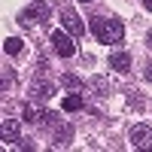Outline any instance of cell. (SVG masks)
<instances>
[{
	"mask_svg": "<svg viewBox=\"0 0 152 152\" xmlns=\"http://www.w3.org/2000/svg\"><path fill=\"white\" fill-rule=\"evenodd\" d=\"M0 134H3V143H15L18 140V122L3 119V122H0Z\"/></svg>",
	"mask_w": 152,
	"mask_h": 152,
	"instance_id": "9",
	"label": "cell"
},
{
	"mask_svg": "<svg viewBox=\"0 0 152 152\" xmlns=\"http://www.w3.org/2000/svg\"><path fill=\"white\" fill-rule=\"evenodd\" d=\"M146 46H149V49H152V31H149V34H146Z\"/></svg>",
	"mask_w": 152,
	"mask_h": 152,
	"instance_id": "17",
	"label": "cell"
},
{
	"mask_svg": "<svg viewBox=\"0 0 152 152\" xmlns=\"http://www.w3.org/2000/svg\"><path fill=\"white\" fill-rule=\"evenodd\" d=\"M31 94H34L37 100H49V97L55 94V85H52V82H46V79H37V76H34V82H31Z\"/></svg>",
	"mask_w": 152,
	"mask_h": 152,
	"instance_id": "7",
	"label": "cell"
},
{
	"mask_svg": "<svg viewBox=\"0 0 152 152\" xmlns=\"http://www.w3.org/2000/svg\"><path fill=\"white\" fill-rule=\"evenodd\" d=\"M143 76H146V79L152 82V61H146V67H143Z\"/></svg>",
	"mask_w": 152,
	"mask_h": 152,
	"instance_id": "16",
	"label": "cell"
},
{
	"mask_svg": "<svg viewBox=\"0 0 152 152\" xmlns=\"http://www.w3.org/2000/svg\"><path fill=\"white\" fill-rule=\"evenodd\" d=\"M12 82H15V76L6 70V73H3V91H9V85H12Z\"/></svg>",
	"mask_w": 152,
	"mask_h": 152,
	"instance_id": "15",
	"label": "cell"
},
{
	"mask_svg": "<svg viewBox=\"0 0 152 152\" xmlns=\"http://www.w3.org/2000/svg\"><path fill=\"white\" fill-rule=\"evenodd\" d=\"M18 21H21V24H34V21H37V24H46V21H49V6L43 3V0H34V3L18 15Z\"/></svg>",
	"mask_w": 152,
	"mask_h": 152,
	"instance_id": "3",
	"label": "cell"
},
{
	"mask_svg": "<svg viewBox=\"0 0 152 152\" xmlns=\"http://www.w3.org/2000/svg\"><path fill=\"white\" fill-rule=\"evenodd\" d=\"M88 85L94 88V94H110V82L104 79V76H94V79L88 82Z\"/></svg>",
	"mask_w": 152,
	"mask_h": 152,
	"instance_id": "13",
	"label": "cell"
},
{
	"mask_svg": "<svg viewBox=\"0 0 152 152\" xmlns=\"http://www.w3.org/2000/svg\"><path fill=\"white\" fill-rule=\"evenodd\" d=\"M21 46H24L21 37H6V40H3V52H6V55H18Z\"/></svg>",
	"mask_w": 152,
	"mask_h": 152,
	"instance_id": "12",
	"label": "cell"
},
{
	"mask_svg": "<svg viewBox=\"0 0 152 152\" xmlns=\"http://www.w3.org/2000/svg\"><path fill=\"white\" fill-rule=\"evenodd\" d=\"M131 146L134 149H152V128L149 125H134L131 128Z\"/></svg>",
	"mask_w": 152,
	"mask_h": 152,
	"instance_id": "5",
	"label": "cell"
},
{
	"mask_svg": "<svg viewBox=\"0 0 152 152\" xmlns=\"http://www.w3.org/2000/svg\"><path fill=\"white\" fill-rule=\"evenodd\" d=\"M61 24L73 34V37H79L82 31H85V24L79 21V15H76V9L73 6H61Z\"/></svg>",
	"mask_w": 152,
	"mask_h": 152,
	"instance_id": "6",
	"label": "cell"
},
{
	"mask_svg": "<svg viewBox=\"0 0 152 152\" xmlns=\"http://www.w3.org/2000/svg\"><path fill=\"white\" fill-rule=\"evenodd\" d=\"M79 3H91V0H79Z\"/></svg>",
	"mask_w": 152,
	"mask_h": 152,
	"instance_id": "19",
	"label": "cell"
},
{
	"mask_svg": "<svg viewBox=\"0 0 152 152\" xmlns=\"http://www.w3.org/2000/svg\"><path fill=\"white\" fill-rule=\"evenodd\" d=\"M91 34L97 37L100 43H122L125 40V24L116 15H94L91 18Z\"/></svg>",
	"mask_w": 152,
	"mask_h": 152,
	"instance_id": "1",
	"label": "cell"
},
{
	"mask_svg": "<svg viewBox=\"0 0 152 152\" xmlns=\"http://www.w3.org/2000/svg\"><path fill=\"white\" fill-rule=\"evenodd\" d=\"M61 85H67V88H76V91H85V85L76 79V76H64V79H61Z\"/></svg>",
	"mask_w": 152,
	"mask_h": 152,
	"instance_id": "14",
	"label": "cell"
},
{
	"mask_svg": "<svg viewBox=\"0 0 152 152\" xmlns=\"http://www.w3.org/2000/svg\"><path fill=\"white\" fill-rule=\"evenodd\" d=\"M82 94H85V91H76V94H67L64 100H61V110H64V113H76V110H82V107H85Z\"/></svg>",
	"mask_w": 152,
	"mask_h": 152,
	"instance_id": "11",
	"label": "cell"
},
{
	"mask_svg": "<svg viewBox=\"0 0 152 152\" xmlns=\"http://www.w3.org/2000/svg\"><path fill=\"white\" fill-rule=\"evenodd\" d=\"M24 122H31V125H40V122H46V116L49 113L46 110H40V107H34V104H24Z\"/></svg>",
	"mask_w": 152,
	"mask_h": 152,
	"instance_id": "10",
	"label": "cell"
},
{
	"mask_svg": "<svg viewBox=\"0 0 152 152\" xmlns=\"http://www.w3.org/2000/svg\"><path fill=\"white\" fill-rule=\"evenodd\" d=\"M110 67L116 70V73H128L131 70V55L128 52H113L110 55Z\"/></svg>",
	"mask_w": 152,
	"mask_h": 152,
	"instance_id": "8",
	"label": "cell"
},
{
	"mask_svg": "<svg viewBox=\"0 0 152 152\" xmlns=\"http://www.w3.org/2000/svg\"><path fill=\"white\" fill-rule=\"evenodd\" d=\"M143 6H146V9H149V12H152V0H143Z\"/></svg>",
	"mask_w": 152,
	"mask_h": 152,
	"instance_id": "18",
	"label": "cell"
},
{
	"mask_svg": "<svg viewBox=\"0 0 152 152\" xmlns=\"http://www.w3.org/2000/svg\"><path fill=\"white\" fill-rule=\"evenodd\" d=\"M52 49H55V52L61 55V58H73L76 55V43H73V34L67 31H55L52 34Z\"/></svg>",
	"mask_w": 152,
	"mask_h": 152,
	"instance_id": "4",
	"label": "cell"
},
{
	"mask_svg": "<svg viewBox=\"0 0 152 152\" xmlns=\"http://www.w3.org/2000/svg\"><path fill=\"white\" fill-rule=\"evenodd\" d=\"M43 125H49V131H52V137H55V146H67L70 143V125L61 122L58 113H49Z\"/></svg>",
	"mask_w": 152,
	"mask_h": 152,
	"instance_id": "2",
	"label": "cell"
}]
</instances>
